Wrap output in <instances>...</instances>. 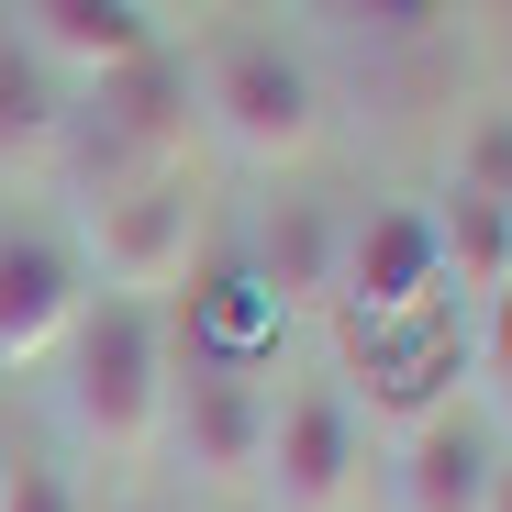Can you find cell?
<instances>
[{"mask_svg": "<svg viewBox=\"0 0 512 512\" xmlns=\"http://www.w3.org/2000/svg\"><path fill=\"white\" fill-rule=\"evenodd\" d=\"M435 212V268H446V290L457 301H490L501 279H512V201H490V190H446V201H423Z\"/></svg>", "mask_w": 512, "mask_h": 512, "instance_id": "cell-15", "label": "cell"}, {"mask_svg": "<svg viewBox=\"0 0 512 512\" xmlns=\"http://www.w3.org/2000/svg\"><path fill=\"white\" fill-rule=\"evenodd\" d=\"M78 312H90V290H78V256L56 234H0V368L56 357Z\"/></svg>", "mask_w": 512, "mask_h": 512, "instance_id": "cell-10", "label": "cell"}, {"mask_svg": "<svg viewBox=\"0 0 512 512\" xmlns=\"http://www.w3.org/2000/svg\"><path fill=\"white\" fill-rule=\"evenodd\" d=\"M490 468H501V435H490V423L479 412H423L412 423V435H401V512H479L490 501Z\"/></svg>", "mask_w": 512, "mask_h": 512, "instance_id": "cell-11", "label": "cell"}, {"mask_svg": "<svg viewBox=\"0 0 512 512\" xmlns=\"http://www.w3.org/2000/svg\"><path fill=\"white\" fill-rule=\"evenodd\" d=\"M0 490H12V446H0Z\"/></svg>", "mask_w": 512, "mask_h": 512, "instance_id": "cell-20", "label": "cell"}, {"mask_svg": "<svg viewBox=\"0 0 512 512\" xmlns=\"http://www.w3.org/2000/svg\"><path fill=\"white\" fill-rule=\"evenodd\" d=\"M479 512H512V446H501V468H490V501Z\"/></svg>", "mask_w": 512, "mask_h": 512, "instance_id": "cell-19", "label": "cell"}, {"mask_svg": "<svg viewBox=\"0 0 512 512\" xmlns=\"http://www.w3.org/2000/svg\"><path fill=\"white\" fill-rule=\"evenodd\" d=\"M501 423H512V379H501Z\"/></svg>", "mask_w": 512, "mask_h": 512, "instance_id": "cell-21", "label": "cell"}, {"mask_svg": "<svg viewBox=\"0 0 512 512\" xmlns=\"http://www.w3.org/2000/svg\"><path fill=\"white\" fill-rule=\"evenodd\" d=\"M334 301H346V323L435 312V301H446V268H435V212H423V201H379L368 223H346V256H334Z\"/></svg>", "mask_w": 512, "mask_h": 512, "instance_id": "cell-5", "label": "cell"}, {"mask_svg": "<svg viewBox=\"0 0 512 512\" xmlns=\"http://www.w3.org/2000/svg\"><path fill=\"white\" fill-rule=\"evenodd\" d=\"M167 334L145 301H90L67 334V423L90 435L112 468H134L156 435H167Z\"/></svg>", "mask_w": 512, "mask_h": 512, "instance_id": "cell-1", "label": "cell"}, {"mask_svg": "<svg viewBox=\"0 0 512 512\" xmlns=\"http://www.w3.org/2000/svg\"><path fill=\"white\" fill-rule=\"evenodd\" d=\"M0 512H90V501H78V479H67V468L12 457V490H0Z\"/></svg>", "mask_w": 512, "mask_h": 512, "instance_id": "cell-16", "label": "cell"}, {"mask_svg": "<svg viewBox=\"0 0 512 512\" xmlns=\"http://www.w3.org/2000/svg\"><path fill=\"white\" fill-rule=\"evenodd\" d=\"M346 368H357L368 412L423 423V412H446V379L468 368V323L446 301L435 312H401V323H346Z\"/></svg>", "mask_w": 512, "mask_h": 512, "instance_id": "cell-7", "label": "cell"}, {"mask_svg": "<svg viewBox=\"0 0 512 512\" xmlns=\"http://www.w3.org/2000/svg\"><path fill=\"white\" fill-rule=\"evenodd\" d=\"M357 468H368V435H357V401L346 390L268 401V457H256V479H268L279 512H334L357 490Z\"/></svg>", "mask_w": 512, "mask_h": 512, "instance_id": "cell-6", "label": "cell"}, {"mask_svg": "<svg viewBox=\"0 0 512 512\" xmlns=\"http://www.w3.org/2000/svg\"><path fill=\"white\" fill-rule=\"evenodd\" d=\"M78 245H90V268L112 301H167L201 279V190L190 167H156V179H123V190H90L78 212Z\"/></svg>", "mask_w": 512, "mask_h": 512, "instance_id": "cell-3", "label": "cell"}, {"mask_svg": "<svg viewBox=\"0 0 512 512\" xmlns=\"http://www.w3.org/2000/svg\"><path fill=\"white\" fill-rule=\"evenodd\" d=\"M190 67L167 56H134L112 67L101 90H67V145H78V190H123V179H156V167H190Z\"/></svg>", "mask_w": 512, "mask_h": 512, "instance_id": "cell-2", "label": "cell"}, {"mask_svg": "<svg viewBox=\"0 0 512 512\" xmlns=\"http://www.w3.org/2000/svg\"><path fill=\"white\" fill-rule=\"evenodd\" d=\"M279 301H268V279L256 268H212V279H190V357L201 368H245L256 379V357L279 346Z\"/></svg>", "mask_w": 512, "mask_h": 512, "instance_id": "cell-14", "label": "cell"}, {"mask_svg": "<svg viewBox=\"0 0 512 512\" xmlns=\"http://www.w3.org/2000/svg\"><path fill=\"white\" fill-rule=\"evenodd\" d=\"M167 423L201 479H256V457H268V390L245 368H201V357L167 368Z\"/></svg>", "mask_w": 512, "mask_h": 512, "instance_id": "cell-9", "label": "cell"}, {"mask_svg": "<svg viewBox=\"0 0 512 512\" xmlns=\"http://www.w3.org/2000/svg\"><path fill=\"white\" fill-rule=\"evenodd\" d=\"M468 368H490V390H501V379H512V279H501V290H490V323H479V334H468Z\"/></svg>", "mask_w": 512, "mask_h": 512, "instance_id": "cell-18", "label": "cell"}, {"mask_svg": "<svg viewBox=\"0 0 512 512\" xmlns=\"http://www.w3.org/2000/svg\"><path fill=\"white\" fill-rule=\"evenodd\" d=\"M468 190H490V201H512V112H490L479 134H468V167H457Z\"/></svg>", "mask_w": 512, "mask_h": 512, "instance_id": "cell-17", "label": "cell"}, {"mask_svg": "<svg viewBox=\"0 0 512 512\" xmlns=\"http://www.w3.org/2000/svg\"><path fill=\"white\" fill-rule=\"evenodd\" d=\"M12 34L56 67V90H101L112 67L156 56L145 0H12Z\"/></svg>", "mask_w": 512, "mask_h": 512, "instance_id": "cell-8", "label": "cell"}, {"mask_svg": "<svg viewBox=\"0 0 512 512\" xmlns=\"http://www.w3.org/2000/svg\"><path fill=\"white\" fill-rule=\"evenodd\" d=\"M334 256H346V223H334L323 201H268V223H256V256H245V268L268 279L279 312H301V301H334Z\"/></svg>", "mask_w": 512, "mask_h": 512, "instance_id": "cell-13", "label": "cell"}, {"mask_svg": "<svg viewBox=\"0 0 512 512\" xmlns=\"http://www.w3.org/2000/svg\"><path fill=\"white\" fill-rule=\"evenodd\" d=\"M201 123H212L245 167H301V156H312V134H323L312 67H301V56H279V45H256V34L212 45V67H201Z\"/></svg>", "mask_w": 512, "mask_h": 512, "instance_id": "cell-4", "label": "cell"}, {"mask_svg": "<svg viewBox=\"0 0 512 512\" xmlns=\"http://www.w3.org/2000/svg\"><path fill=\"white\" fill-rule=\"evenodd\" d=\"M56 156H67V90H56V67L0 23V179H34Z\"/></svg>", "mask_w": 512, "mask_h": 512, "instance_id": "cell-12", "label": "cell"}]
</instances>
